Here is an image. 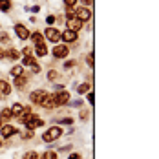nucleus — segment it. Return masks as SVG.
Segmentation results:
<instances>
[{
	"mask_svg": "<svg viewBox=\"0 0 159 159\" xmlns=\"http://www.w3.org/2000/svg\"><path fill=\"white\" fill-rule=\"evenodd\" d=\"M53 101H55V106H64V104H70V93L66 90H61L57 93H53Z\"/></svg>",
	"mask_w": 159,
	"mask_h": 159,
	"instance_id": "nucleus-3",
	"label": "nucleus"
},
{
	"mask_svg": "<svg viewBox=\"0 0 159 159\" xmlns=\"http://www.w3.org/2000/svg\"><path fill=\"white\" fill-rule=\"evenodd\" d=\"M62 128L61 126H51L49 130H46L44 134H42V141L44 143H51V141H57L61 135H62Z\"/></svg>",
	"mask_w": 159,
	"mask_h": 159,
	"instance_id": "nucleus-1",
	"label": "nucleus"
},
{
	"mask_svg": "<svg viewBox=\"0 0 159 159\" xmlns=\"http://www.w3.org/2000/svg\"><path fill=\"white\" fill-rule=\"evenodd\" d=\"M61 39L64 42H75L77 40V33L71 30H64V33H61Z\"/></svg>",
	"mask_w": 159,
	"mask_h": 159,
	"instance_id": "nucleus-11",
	"label": "nucleus"
},
{
	"mask_svg": "<svg viewBox=\"0 0 159 159\" xmlns=\"http://www.w3.org/2000/svg\"><path fill=\"white\" fill-rule=\"evenodd\" d=\"M77 2H79V0H64V6H66L68 9H73V6H75Z\"/></svg>",
	"mask_w": 159,
	"mask_h": 159,
	"instance_id": "nucleus-28",
	"label": "nucleus"
},
{
	"mask_svg": "<svg viewBox=\"0 0 159 159\" xmlns=\"http://www.w3.org/2000/svg\"><path fill=\"white\" fill-rule=\"evenodd\" d=\"M16 132H18V130H16L15 126H11V125H2V126H0V134H2V137H4V139L13 137Z\"/></svg>",
	"mask_w": 159,
	"mask_h": 159,
	"instance_id": "nucleus-9",
	"label": "nucleus"
},
{
	"mask_svg": "<svg viewBox=\"0 0 159 159\" xmlns=\"http://www.w3.org/2000/svg\"><path fill=\"white\" fill-rule=\"evenodd\" d=\"M90 88H92V86H90V84H88V82H82V84H79V86H77V93H88V92H90Z\"/></svg>",
	"mask_w": 159,
	"mask_h": 159,
	"instance_id": "nucleus-24",
	"label": "nucleus"
},
{
	"mask_svg": "<svg viewBox=\"0 0 159 159\" xmlns=\"http://www.w3.org/2000/svg\"><path fill=\"white\" fill-rule=\"evenodd\" d=\"M0 126H2V123H0Z\"/></svg>",
	"mask_w": 159,
	"mask_h": 159,
	"instance_id": "nucleus-44",
	"label": "nucleus"
},
{
	"mask_svg": "<svg viewBox=\"0 0 159 159\" xmlns=\"http://www.w3.org/2000/svg\"><path fill=\"white\" fill-rule=\"evenodd\" d=\"M86 62H88V66H90V68H93V53H90V55H88Z\"/></svg>",
	"mask_w": 159,
	"mask_h": 159,
	"instance_id": "nucleus-29",
	"label": "nucleus"
},
{
	"mask_svg": "<svg viewBox=\"0 0 159 159\" xmlns=\"http://www.w3.org/2000/svg\"><path fill=\"white\" fill-rule=\"evenodd\" d=\"M26 82H28V79H26L24 75L15 77V88H18V90H24V88H26Z\"/></svg>",
	"mask_w": 159,
	"mask_h": 159,
	"instance_id": "nucleus-19",
	"label": "nucleus"
},
{
	"mask_svg": "<svg viewBox=\"0 0 159 159\" xmlns=\"http://www.w3.org/2000/svg\"><path fill=\"white\" fill-rule=\"evenodd\" d=\"M31 115H33L31 108H24V110H22V113H20L18 117H16V121H18L20 125H26V121H28V119H30Z\"/></svg>",
	"mask_w": 159,
	"mask_h": 159,
	"instance_id": "nucleus-13",
	"label": "nucleus"
},
{
	"mask_svg": "<svg viewBox=\"0 0 159 159\" xmlns=\"http://www.w3.org/2000/svg\"><path fill=\"white\" fill-rule=\"evenodd\" d=\"M39 159H57V152L55 150H46L44 154H40Z\"/></svg>",
	"mask_w": 159,
	"mask_h": 159,
	"instance_id": "nucleus-22",
	"label": "nucleus"
},
{
	"mask_svg": "<svg viewBox=\"0 0 159 159\" xmlns=\"http://www.w3.org/2000/svg\"><path fill=\"white\" fill-rule=\"evenodd\" d=\"M42 125H44V121H42L40 117H37L35 113H33L28 121H26V128H28V130H31V132H35V128H40Z\"/></svg>",
	"mask_w": 159,
	"mask_h": 159,
	"instance_id": "nucleus-5",
	"label": "nucleus"
},
{
	"mask_svg": "<svg viewBox=\"0 0 159 159\" xmlns=\"http://www.w3.org/2000/svg\"><path fill=\"white\" fill-rule=\"evenodd\" d=\"M11 93V86H9V82L7 80H0V95H9Z\"/></svg>",
	"mask_w": 159,
	"mask_h": 159,
	"instance_id": "nucleus-16",
	"label": "nucleus"
},
{
	"mask_svg": "<svg viewBox=\"0 0 159 159\" xmlns=\"http://www.w3.org/2000/svg\"><path fill=\"white\" fill-rule=\"evenodd\" d=\"M0 148H2V139H0Z\"/></svg>",
	"mask_w": 159,
	"mask_h": 159,
	"instance_id": "nucleus-43",
	"label": "nucleus"
},
{
	"mask_svg": "<svg viewBox=\"0 0 159 159\" xmlns=\"http://www.w3.org/2000/svg\"><path fill=\"white\" fill-rule=\"evenodd\" d=\"M46 95H48L46 90H35V92H31V95H30V101H31L33 104H40Z\"/></svg>",
	"mask_w": 159,
	"mask_h": 159,
	"instance_id": "nucleus-6",
	"label": "nucleus"
},
{
	"mask_svg": "<svg viewBox=\"0 0 159 159\" xmlns=\"http://www.w3.org/2000/svg\"><path fill=\"white\" fill-rule=\"evenodd\" d=\"M11 6H13L11 0H0V11H2V13H7V11L11 9Z\"/></svg>",
	"mask_w": 159,
	"mask_h": 159,
	"instance_id": "nucleus-20",
	"label": "nucleus"
},
{
	"mask_svg": "<svg viewBox=\"0 0 159 159\" xmlns=\"http://www.w3.org/2000/svg\"><path fill=\"white\" fill-rule=\"evenodd\" d=\"M22 137H24V139H30V137H33V132H31V130H30V132H26Z\"/></svg>",
	"mask_w": 159,
	"mask_h": 159,
	"instance_id": "nucleus-39",
	"label": "nucleus"
},
{
	"mask_svg": "<svg viewBox=\"0 0 159 159\" xmlns=\"http://www.w3.org/2000/svg\"><path fill=\"white\" fill-rule=\"evenodd\" d=\"M88 115H90V111H88V110L82 111V121H88Z\"/></svg>",
	"mask_w": 159,
	"mask_h": 159,
	"instance_id": "nucleus-38",
	"label": "nucleus"
},
{
	"mask_svg": "<svg viewBox=\"0 0 159 159\" xmlns=\"http://www.w3.org/2000/svg\"><path fill=\"white\" fill-rule=\"evenodd\" d=\"M46 22H48V26H51V24L55 22V16H53V15H48V16H46Z\"/></svg>",
	"mask_w": 159,
	"mask_h": 159,
	"instance_id": "nucleus-32",
	"label": "nucleus"
},
{
	"mask_svg": "<svg viewBox=\"0 0 159 159\" xmlns=\"http://www.w3.org/2000/svg\"><path fill=\"white\" fill-rule=\"evenodd\" d=\"M39 152H35V150H30V152H26L24 154V159H39Z\"/></svg>",
	"mask_w": 159,
	"mask_h": 159,
	"instance_id": "nucleus-26",
	"label": "nucleus"
},
{
	"mask_svg": "<svg viewBox=\"0 0 159 159\" xmlns=\"http://www.w3.org/2000/svg\"><path fill=\"white\" fill-rule=\"evenodd\" d=\"M73 13H75V16L79 18L80 22H88L92 18V11L88 7H77V9H73Z\"/></svg>",
	"mask_w": 159,
	"mask_h": 159,
	"instance_id": "nucleus-4",
	"label": "nucleus"
},
{
	"mask_svg": "<svg viewBox=\"0 0 159 159\" xmlns=\"http://www.w3.org/2000/svg\"><path fill=\"white\" fill-rule=\"evenodd\" d=\"M80 2H82V4H84V6H86V7H90V6H92V2H93V0H80Z\"/></svg>",
	"mask_w": 159,
	"mask_h": 159,
	"instance_id": "nucleus-40",
	"label": "nucleus"
},
{
	"mask_svg": "<svg viewBox=\"0 0 159 159\" xmlns=\"http://www.w3.org/2000/svg\"><path fill=\"white\" fill-rule=\"evenodd\" d=\"M75 64H77V61H68V62L64 64V68H73Z\"/></svg>",
	"mask_w": 159,
	"mask_h": 159,
	"instance_id": "nucleus-33",
	"label": "nucleus"
},
{
	"mask_svg": "<svg viewBox=\"0 0 159 159\" xmlns=\"http://www.w3.org/2000/svg\"><path fill=\"white\" fill-rule=\"evenodd\" d=\"M88 102L93 104V92H88Z\"/></svg>",
	"mask_w": 159,
	"mask_h": 159,
	"instance_id": "nucleus-36",
	"label": "nucleus"
},
{
	"mask_svg": "<svg viewBox=\"0 0 159 159\" xmlns=\"http://www.w3.org/2000/svg\"><path fill=\"white\" fill-rule=\"evenodd\" d=\"M0 59H6V51H4V48H0Z\"/></svg>",
	"mask_w": 159,
	"mask_h": 159,
	"instance_id": "nucleus-41",
	"label": "nucleus"
},
{
	"mask_svg": "<svg viewBox=\"0 0 159 159\" xmlns=\"http://www.w3.org/2000/svg\"><path fill=\"white\" fill-rule=\"evenodd\" d=\"M33 64H37L33 55H28V57H24V59H22V66H33Z\"/></svg>",
	"mask_w": 159,
	"mask_h": 159,
	"instance_id": "nucleus-25",
	"label": "nucleus"
},
{
	"mask_svg": "<svg viewBox=\"0 0 159 159\" xmlns=\"http://www.w3.org/2000/svg\"><path fill=\"white\" fill-rule=\"evenodd\" d=\"M73 106H82V101H75V102H71Z\"/></svg>",
	"mask_w": 159,
	"mask_h": 159,
	"instance_id": "nucleus-42",
	"label": "nucleus"
},
{
	"mask_svg": "<svg viewBox=\"0 0 159 159\" xmlns=\"http://www.w3.org/2000/svg\"><path fill=\"white\" fill-rule=\"evenodd\" d=\"M66 26H68V30H71V31H79L80 28H82V22H80L77 16H70V18H66Z\"/></svg>",
	"mask_w": 159,
	"mask_h": 159,
	"instance_id": "nucleus-8",
	"label": "nucleus"
},
{
	"mask_svg": "<svg viewBox=\"0 0 159 159\" xmlns=\"http://www.w3.org/2000/svg\"><path fill=\"white\" fill-rule=\"evenodd\" d=\"M9 40H11V39H9V35H7V33H0V44H7V42H9Z\"/></svg>",
	"mask_w": 159,
	"mask_h": 159,
	"instance_id": "nucleus-27",
	"label": "nucleus"
},
{
	"mask_svg": "<svg viewBox=\"0 0 159 159\" xmlns=\"http://www.w3.org/2000/svg\"><path fill=\"white\" fill-rule=\"evenodd\" d=\"M15 33H16V37H18L20 40H28V39H30V31H28V28H26L24 24H16Z\"/></svg>",
	"mask_w": 159,
	"mask_h": 159,
	"instance_id": "nucleus-10",
	"label": "nucleus"
},
{
	"mask_svg": "<svg viewBox=\"0 0 159 159\" xmlns=\"http://www.w3.org/2000/svg\"><path fill=\"white\" fill-rule=\"evenodd\" d=\"M31 68H33V73H39V71H40V66H39V64H33Z\"/></svg>",
	"mask_w": 159,
	"mask_h": 159,
	"instance_id": "nucleus-37",
	"label": "nucleus"
},
{
	"mask_svg": "<svg viewBox=\"0 0 159 159\" xmlns=\"http://www.w3.org/2000/svg\"><path fill=\"white\" fill-rule=\"evenodd\" d=\"M11 75H13V77L24 75V66H22V64H20V66H13V68H11Z\"/></svg>",
	"mask_w": 159,
	"mask_h": 159,
	"instance_id": "nucleus-23",
	"label": "nucleus"
},
{
	"mask_svg": "<svg viewBox=\"0 0 159 159\" xmlns=\"http://www.w3.org/2000/svg\"><path fill=\"white\" fill-rule=\"evenodd\" d=\"M44 35H46V39H48L49 42H59L61 40V31L59 30H55V28H46V31H44Z\"/></svg>",
	"mask_w": 159,
	"mask_h": 159,
	"instance_id": "nucleus-7",
	"label": "nucleus"
},
{
	"mask_svg": "<svg viewBox=\"0 0 159 159\" xmlns=\"http://www.w3.org/2000/svg\"><path fill=\"white\" fill-rule=\"evenodd\" d=\"M30 37H31V40H33V42H35V46H40V44H46V42H44V35H42V33L35 31V33H31Z\"/></svg>",
	"mask_w": 159,
	"mask_h": 159,
	"instance_id": "nucleus-15",
	"label": "nucleus"
},
{
	"mask_svg": "<svg viewBox=\"0 0 159 159\" xmlns=\"http://www.w3.org/2000/svg\"><path fill=\"white\" fill-rule=\"evenodd\" d=\"M57 77H59V73H57V71H49V73H48V79H49V80L57 79Z\"/></svg>",
	"mask_w": 159,
	"mask_h": 159,
	"instance_id": "nucleus-31",
	"label": "nucleus"
},
{
	"mask_svg": "<svg viewBox=\"0 0 159 159\" xmlns=\"http://www.w3.org/2000/svg\"><path fill=\"white\" fill-rule=\"evenodd\" d=\"M59 123H61V125H71V123H73V119H71V117H66V119H61Z\"/></svg>",
	"mask_w": 159,
	"mask_h": 159,
	"instance_id": "nucleus-30",
	"label": "nucleus"
},
{
	"mask_svg": "<svg viewBox=\"0 0 159 159\" xmlns=\"http://www.w3.org/2000/svg\"><path fill=\"white\" fill-rule=\"evenodd\" d=\"M68 159H82V156L75 152V154H70V157H68Z\"/></svg>",
	"mask_w": 159,
	"mask_h": 159,
	"instance_id": "nucleus-34",
	"label": "nucleus"
},
{
	"mask_svg": "<svg viewBox=\"0 0 159 159\" xmlns=\"http://www.w3.org/2000/svg\"><path fill=\"white\" fill-rule=\"evenodd\" d=\"M11 119H13V113H11L9 108H4V110L0 111V123H2V125H7Z\"/></svg>",
	"mask_w": 159,
	"mask_h": 159,
	"instance_id": "nucleus-12",
	"label": "nucleus"
},
{
	"mask_svg": "<svg viewBox=\"0 0 159 159\" xmlns=\"http://www.w3.org/2000/svg\"><path fill=\"white\" fill-rule=\"evenodd\" d=\"M40 106H42V108H46V110H53V108H55V101H53V95H46L44 97V101H42V102H40Z\"/></svg>",
	"mask_w": 159,
	"mask_h": 159,
	"instance_id": "nucleus-14",
	"label": "nucleus"
},
{
	"mask_svg": "<svg viewBox=\"0 0 159 159\" xmlns=\"http://www.w3.org/2000/svg\"><path fill=\"white\" fill-rule=\"evenodd\" d=\"M51 55L55 57V59H66L68 55H70V49L66 44H55L53 49H51Z\"/></svg>",
	"mask_w": 159,
	"mask_h": 159,
	"instance_id": "nucleus-2",
	"label": "nucleus"
},
{
	"mask_svg": "<svg viewBox=\"0 0 159 159\" xmlns=\"http://www.w3.org/2000/svg\"><path fill=\"white\" fill-rule=\"evenodd\" d=\"M9 110H11V113H13V117H18V115L22 113V110H24V106H22L20 102H15L13 108H9Z\"/></svg>",
	"mask_w": 159,
	"mask_h": 159,
	"instance_id": "nucleus-21",
	"label": "nucleus"
},
{
	"mask_svg": "<svg viewBox=\"0 0 159 159\" xmlns=\"http://www.w3.org/2000/svg\"><path fill=\"white\" fill-rule=\"evenodd\" d=\"M6 57H7L9 61H18V59H20V51L15 49V48H9L7 49V53H6Z\"/></svg>",
	"mask_w": 159,
	"mask_h": 159,
	"instance_id": "nucleus-17",
	"label": "nucleus"
},
{
	"mask_svg": "<svg viewBox=\"0 0 159 159\" xmlns=\"http://www.w3.org/2000/svg\"><path fill=\"white\" fill-rule=\"evenodd\" d=\"M35 55H37V57H46V55H48V46H46V44L35 46Z\"/></svg>",
	"mask_w": 159,
	"mask_h": 159,
	"instance_id": "nucleus-18",
	"label": "nucleus"
},
{
	"mask_svg": "<svg viewBox=\"0 0 159 159\" xmlns=\"http://www.w3.org/2000/svg\"><path fill=\"white\" fill-rule=\"evenodd\" d=\"M24 57H28V55H33V51H31V48H24Z\"/></svg>",
	"mask_w": 159,
	"mask_h": 159,
	"instance_id": "nucleus-35",
	"label": "nucleus"
}]
</instances>
